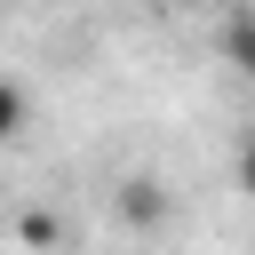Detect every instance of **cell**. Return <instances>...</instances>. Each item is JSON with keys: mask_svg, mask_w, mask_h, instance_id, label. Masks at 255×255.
Wrapping results in <instances>:
<instances>
[{"mask_svg": "<svg viewBox=\"0 0 255 255\" xmlns=\"http://www.w3.org/2000/svg\"><path fill=\"white\" fill-rule=\"evenodd\" d=\"M120 223H135V231L167 223V191H159L151 175H128V183H120Z\"/></svg>", "mask_w": 255, "mask_h": 255, "instance_id": "6da1fadb", "label": "cell"}, {"mask_svg": "<svg viewBox=\"0 0 255 255\" xmlns=\"http://www.w3.org/2000/svg\"><path fill=\"white\" fill-rule=\"evenodd\" d=\"M223 56H231L239 72H255V8H231V16H223Z\"/></svg>", "mask_w": 255, "mask_h": 255, "instance_id": "7a4b0ae2", "label": "cell"}, {"mask_svg": "<svg viewBox=\"0 0 255 255\" xmlns=\"http://www.w3.org/2000/svg\"><path fill=\"white\" fill-rule=\"evenodd\" d=\"M24 120H32L24 88H8V80H0V143H16V135H24Z\"/></svg>", "mask_w": 255, "mask_h": 255, "instance_id": "3957f363", "label": "cell"}, {"mask_svg": "<svg viewBox=\"0 0 255 255\" xmlns=\"http://www.w3.org/2000/svg\"><path fill=\"white\" fill-rule=\"evenodd\" d=\"M239 191L255 199V128H247V143H239Z\"/></svg>", "mask_w": 255, "mask_h": 255, "instance_id": "277c9868", "label": "cell"}, {"mask_svg": "<svg viewBox=\"0 0 255 255\" xmlns=\"http://www.w3.org/2000/svg\"><path fill=\"white\" fill-rule=\"evenodd\" d=\"M207 8H223V16H231V8H247V0H207Z\"/></svg>", "mask_w": 255, "mask_h": 255, "instance_id": "5b68a950", "label": "cell"}]
</instances>
